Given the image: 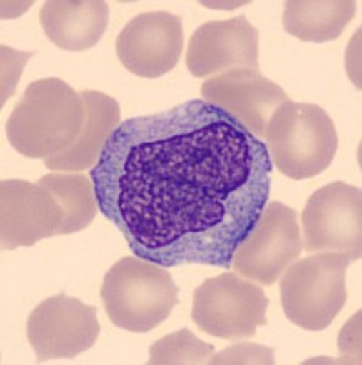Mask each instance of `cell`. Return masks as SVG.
<instances>
[{"label": "cell", "instance_id": "cell-19", "mask_svg": "<svg viewBox=\"0 0 362 365\" xmlns=\"http://www.w3.org/2000/svg\"><path fill=\"white\" fill-rule=\"evenodd\" d=\"M211 365L221 364H275V351L258 344H234L233 347L223 349L221 353L213 354L208 360Z\"/></svg>", "mask_w": 362, "mask_h": 365}, {"label": "cell", "instance_id": "cell-6", "mask_svg": "<svg viewBox=\"0 0 362 365\" xmlns=\"http://www.w3.org/2000/svg\"><path fill=\"white\" fill-rule=\"evenodd\" d=\"M267 299L260 285L236 272L208 278L194 291L192 319L201 332L221 340L253 338L267 325Z\"/></svg>", "mask_w": 362, "mask_h": 365}, {"label": "cell", "instance_id": "cell-5", "mask_svg": "<svg viewBox=\"0 0 362 365\" xmlns=\"http://www.w3.org/2000/svg\"><path fill=\"white\" fill-rule=\"evenodd\" d=\"M353 263L342 252H316L293 263L280 279L286 318L306 331H324L346 305V270Z\"/></svg>", "mask_w": 362, "mask_h": 365}, {"label": "cell", "instance_id": "cell-9", "mask_svg": "<svg viewBox=\"0 0 362 365\" xmlns=\"http://www.w3.org/2000/svg\"><path fill=\"white\" fill-rule=\"evenodd\" d=\"M99 332L97 309L66 294L39 303L26 324L28 341L39 361L75 358L96 345Z\"/></svg>", "mask_w": 362, "mask_h": 365}, {"label": "cell", "instance_id": "cell-12", "mask_svg": "<svg viewBox=\"0 0 362 365\" xmlns=\"http://www.w3.org/2000/svg\"><path fill=\"white\" fill-rule=\"evenodd\" d=\"M0 241L2 249L34 247L37 241L57 236L64 220L63 208L41 182L4 179L0 182Z\"/></svg>", "mask_w": 362, "mask_h": 365}, {"label": "cell", "instance_id": "cell-17", "mask_svg": "<svg viewBox=\"0 0 362 365\" xmlns=\"http://www.w3.org/2000/svg\"><path fill=\"white\" fill-rule=\"evenodd\" d=\"M90 181L92 179L79 172H54L39 179V182L54 194L63 208L64 220L59 227L57 236L79 232L96 220L99 208L94 194V185Z\"/></svg>", "mask_w": 362, "mask_h": 365}, {"label": "cell", "instance_id": "cell-3", "mask_svg": "<svg viewBox=\"0 0 362 365\" xmlns=\"http://www.w3.org/2000/svg\"><path fill=\"white\" fill-rule=\"evenodd\" d=\"M179 289L167 267L123 257L104 274L101 299L110 322L129 332H150L171 316Z\"/></svg>", "mask_w": 362, "mask_h": 365}, {"label": "cell", "instance_id": "cell-4", "mask_svg": "<svg viewBox=\"0 0 362 365\" xmlns=\"http://www.w3.org/2000/svg\"><path fill=\"white\" fill-rule=\"evenodd\" d=\"M271 163L291 179L322 174L338 148L333 119L318 104L283 103L266 130Z\"/></svg>", "mask_w": 362, "mask_h": 365}, {"label": "cell", "instance_id": "cell-2", "mask_svg": "<svg viewBox=\"0 0 362 365\" xmlns=\"http://www.w3.org/2000/svg\"><path fill=\"white\" fill-rule=\"evenodd\" d=\"M84 119L81 93L64 81L50 77L28 84L6 123V133L21 155L48 159L77 141Z\"/></svg>", "mask_w": 362, "mask_h": 365}, {"label": "cell", "instance_id": "cell-7", "mask_svg": "<svg viewBox=\"0 0 362 365\" xmlns=\"http://www.w3.org/2000/svg\"><path fill=\"white\" fill-rule=\"evenodd\" d=\"M302 247L308 254L342 252L351 262L362 256V192L335 181L313 192L302 212Z\"/></svg>", "mask_w": 362, "mask_h": 365}, {"label": "cell", "instance_id": "cell-8", "mask_svg": "<svg viewBox=\"0 0 362 365\" xmlns=\"http://www.w3.org/2000/svg\"><path fill=\"white\" fill-rule=\"evenodd\" d=\"M296 212L280 201H269L238 245L231 270L262 285H273L302 252Z\"/></svg>", "mask_w": 362, "mask_h": 365}, {"label": "cell", "instance_id": "cell-15", "mask_svg": "<svg viewBox=\"0 0 362 365\" xmlns=\"http://www.w3.org/2000/svg\"><path fill=\"white\" fill-rule=\"evenodd\" d=\"M81 97L86 113L83 132L63 154L44 159L46 168L54 172L92 170L114 130L121 125L119 104L114 97L97 90L81 91Z\"/></svg>", "mask_w": 362, "mask_h": 365}, {"label": "cell", "instance_id": "cell-16", "mask_svg": "<svg viewBox=\"0 0 362 365\" xmlns=\"http://www.w3.org/2000/svg\"><path fill=\"white\" fill-rule=\"evenodd\" d=\"M355 17L353 0H289L283 29L304 42L337 41Z\"/></svg>", "mask_w": 362, "mask_h": 365}, {"label": "cell", "instance_id": "cell-11", "mask_svg": "<svg viewBox=\"0 0 362 365\" xmlns=\"http://www.w3.org/2000/svg\"><path fill=\"white\" fill-rule=\"evenodd\" d=\"M201 96L205 103L229 113L258 139L266 137L273 113L289 101L283 88L249 68L208 77L201 84Z\"/></svg>", "mask_w": 362, "mask_h": 365}, {"label": "cell", "instance_id": "cell-18", "mask_svg": "<svg viewBox=\"0 0 362 365\" xmlns=\"http://www.w3.org/2000/svg\"><path fill=\"white\" fill-rule=\"evenodd\" d=\"M214 347L196 338L188 329H181L159 338L149 349L150 365H201L213 358Z\"/></svg>", "mask_w": 362, "mask_h": 365}, {"label": "cell", "instance_id": "cell-13", "mask_svg": "<svg viewBox=\"0 0 362 365\" xmlns=\"http://www.w3.org/2000/svg\"><path fill=\"white\" fill-rule=\"evenodd\" d=\"M185 63L198 79L238 68L258 71V29L247 22L246 15L205 22L188 41Z\"/></svg>", "mask_w": 362, "mask_h": 365}, {"label": "cell", "instance_id": "cell-14", "mask_svg": "<svg viewBox=\"0 0 362 365\" xmlns=\"http://www.w3.org/2000/svg\"><path fill=\"white\" fill-rule=\"evenodd\" d=\"M110 9L103 0H50L41 8L46 37L64 51H86L101 41Z\"/></svg>", "mask_w": 362, "mask_h": 365}, {"label": "cell", "instance_id": "cell-1", "mask_svg": "<svg viewBox=\"0 0 362 365\" xmlns=\"http://www.w3.org/2000/svg\"><path fill=\"white\" fill-rule=\"evenodd\" d=\"M267 145L203 99L123 120L90 170L97 208L134 256L231 270L269 203Z\"/></svg>", "mask_w": 362, "mask_h": 365}, {"label": "cell", "instance_id": "cell-10", "mask_svg": "<svg viewBox=\"0 0 362 365\" xmlns=\"http://www.w3.org/2000/svg\"><path fill=\"white\" fill-rule=\"evenodd\" d=\"M183 22L169 11L141 13L121 29L117 58L130 73L158 79L178 66L183 51Z\"/></svg>", "mask_w": 362, "mask_h": 365}]
</instances>
